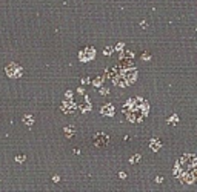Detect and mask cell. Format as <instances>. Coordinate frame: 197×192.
<instances>
[{"mask_svg":"<svg viewBox=\"0 0 197 192\" xmlns=\"http://www.w3.org/2000/svg\"><path fill=\"white\" fill-rule=\"evenodd\" d=\"M148 111H149V105L143 99H131L123 108V112L126 115V118L132 123L142 122L148 115Z\"/></svg>","mask_w":197,"mask_h":192,"instance_id":"cell-1","label":"cell"}]
</instances>
